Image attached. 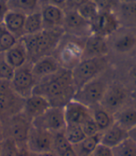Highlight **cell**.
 <instances>
[{"label": "cell", "mask_w": 136, "mask_h": 156, "mask_svg": "<svg viewBox=\"0 0 136 156\" xmlns=\"http://www.w3.org/2000/svg\"><path fill=\"white\" fill-rule=\"evenodd\" d=\"M76 91L72 71L62 67L58 72L40 80L33 94L45 97L51 107H64L73 99Z\"/></svg>", "instance_id": "obj_1"}, {"label": "cell", "mask_w": 136, "mask_h": 156, "mask_svg": "<svg viewBox=\"0 0 136 156\" xmlns=\"http://www.w3.org/2000/svg\"><path fill=\"white\" fill-rule=\"evenodd\" d=\"M63 35L64 30L59 28L50 30L43 29L36 34L23 36L21 40L26 48L28 61L34 63L44 56L51 55L58 48Z\"/></svg>", "instance_id": "obj_2"}, {"label": "cell", "mask_w": 136, "mask_h": 156, "mask_svg": "<svg viewBox=\"0 0 136 156\" xmlns=\"http://www.w3.org/2000/svg\"><path fill=\"white\" fill-rule=\"evenodd\" d=\"M108 66L106 56L82 59L72 70V78L76 90L103 75Z\"/></svg>", "instance_id": "obj_3"}, {"label": "cell", "mask_w": 136, "mask_h": 156, "mask_svg": "<svg viewBox=\"0 0 136 156\" xmlns=\"http://www.w3.org/2000/svg\"><path fill=\"white\" fill-rule=\"evenodd\" d=\"M131 98V93L123 83L117 81L110 82L105 91V94L101 102L107 111L115 115L122 108L128 107V103Z\"/></svg>", "instance_id": "obj_4"}, {"label": "cell", "mask_w": 136, "mask_h": 156, "mask_svg": "<svg viewBox=\"0 0 136 156\" xmlns=\"http://www.w3.org/2000/svg\"><path fill=\"white\" fill-rule=\"evenodd\" d=\"M108 84L107 80L101 75L76 90L73 99L89 108L101 104Z\"/></svg>", "instance_id": "obj_5"}, {"label": "cell", "mask_w": 136, "mask_h": 156, "mask_svg": "<svg viewBox=\"0 0 136 156\" xmlns=\"http://www.w3.org/2000/svg\"><path fill=\"white\" fill-rule=\"evenodd\" d=\"M4 137H10L22 147L25 146L30 129L32 127V121L27 118L22 112L13 115L4 121Z\"/></svg>", "instance_id": "obj_6"}, {"label": "cell", "mask_w": 136, "mask_h": 156, "mask_svg": "<svg viewBox=\"0 0 136 156\" xmlns=\"http://www.w3.org/2000/svg\"><path fill=\"white\" fill-rule=\"evenodd\" d=\"M24 99L19 96L9 81L0 80V120L4 121L22 112Z\"/></svg>", "instance_id": "obj_7"}, {"label": "cell", "mask_w": 136, "mask_h": 156, "mask_svg": "<svg viewBox=\"0 0 136 156\" xmlns=\"http://www.w3.org/2000/svg\"><path fill=\"white\" fill-rule=\"evenodd\" d=\"M9 82L13 91L22 98L25 99L32 95L37 84L32 71V63L27 62L22 66L16 68Z\"/></svg>", "instance_id": "obj_8"}, {"label": "cell", "mask_w": 136, "mask_h": 156, "mask_svg": "<svg viewBox=\"0 0 136 156\" xmlns=\"http://www.w3.org/2000/svg\"><path fill=\"white\" fill-rule=\"evenodd\" d=\"M32 124L50 133L63 131L66 126L63 107H50L43 114L33 120Z\"/></svg>", "instance_id": "obj_9"}, {"label": "cell", "mask_w": 136, "mask_h": 156, "mask_svg": "<svg viewBox=\"0 0 136 156\" xmlns=\"http://www.w3.org/2000/svg\"><path fill=\"white\" fill-rule=\"evenodd\" d=\"M25 146L31 153L53 151V133L37 128L32 124Z\"/></svg>", "instance_id": "obj_10"}, {"label": "cell", "mask_w": 136, "mask_h": 156, "mask_svg": "<svg viewBox=\"0 0 136 156\" xmlns=\"http://www.w3.org/2000/svg\"><path fill=\"white\" fill-rule=\"evenodd\" d=\"M91 34L108 37L115 34L120 27V23L114 11L100 10L98 16L90 23Z\"/></svg>", "instance_id": "obj_11"}, {"label": "cell", "mask_w": 136, "mask_h": 156, "mask_svg": "<svg viewBox=\"0 0 136 156\" xmlns=\"http://www.w3.org/2000/svg\"><path fill=\"white\" fill-rule=\"evenodd\" d=\"M63 29L74 37H80L86 34L90 35V24L81 17L76 9H64Z\"/></svg>", "instance_id": "obj_12"}, {"label": "cell", "mask_w": 136, "mask_h": 156, "mask_svg": "<svg viewBox=\"0 0 136 156\" xmlns=\"http://www.w3.org/2000/svg\"><path fill=\"white\" fill-rule=\"evenodd\" d=\"M83 45L76 42H68L60 51L59 57L56 58L61 66L65 69L72 70L81 60L83 56Z\"/></svg>", "instance_id": "obj_13"}, {"label": "cell", "mask_w": 136, "mask_h": 156, "mask_svg": "<svg viewBox=\"0 0 136 156\" xmlns=\"http://www.w3.org/2000/svg\"><path fill=\"white\" fill-rule=\"evenodd\" d=\"M64 117L66 124L81 125L86 120L91 117L90 108L72 99L64 107Z\"/></svg>", "instance_id": "obj_14"}, {"label": "cell", "mask_w": 136, "mask_h": 156, "mask_svg": "<svg viewBox=\"0 0 136 156\" xmlns=\"http://www.w3.org/2000/svg\"><path fill=\"white\" fill-rule=\"evenodd\" d=\"M42 15L43 29H59L63 28L64 19V9L56 6L43 4L40 5Z\"/></svg>", "instance_id": "obj_15"}, {"label": "cell", "mask_w": 136, "mask_h": 156, "mask_svg": "<svg viewBox=\"0 0 136 156\" xmlns=\"http://www.w3.org/2000/svg\"><path fill=\"white\" fill-rule=\"evenodd\" d=\"M108 52L107 38L90 34L84 42L82 59L105 56Z\"/></svg>", "instance_id": "obj_16"}, {"label": "cell", "mask_w": 136, "mask_h": 156, "mask_svg": "<svg viewBox=\"0 0 136 156\" xmlns=\"http://www.w3.org/2000/svg\"><path fill=\"white\" fill-rule=\"evenodd\" d=\"M62 68L60 63L53 55H48L32 63V71L37 82L46 77L58 72Z\"/></svg>", "instance_id": "obj_17"}, {"label": "cell", "mask_w": 136, "mask_h": 156, "mask_svg": "<svg viewBox=\"0 0 136 156\" xmlns=\"http://www.w3.org/2000/svg\"><path fill=\"white\" fill-rule=\"evenodd\" d=\"M50 107L51 105L45 97L33 94L29 97L24 99L22 112L33 122V120L43 114Z\"/></svg>", "instance_id": "obj_18"}, {"label": "cell", "mask_w": 136, "mask_h": 156, "mask_svg": "<svg viewBox=\"0 0 136 156\" xmlns=\"http://www.w3.org/2000/svg\"><path fill=\"white\" fill-rule=\"evenodd\" d=\"M129 137V132L114 122L110 127L101 132V143L111 149L117 147Z\"/></svg>", "instance_id": "obj_19"}, {"label": "cell", "mask_w": 136, "mask_h": 156, "mask_svg": "<svg viewBox=\"0 0 136 156\" xmlns=\"http://www.w3.org/2000/svg\"><path fill=\"white\" fill-rule=\"evenodd\" d=\"M25 19L26 15L24 14L9 9L5 16L3 25L12 35H14L18 39H21L24 36Z\"/></svg>", "instance_id": "obj_20"}, {"label": "cell", "mask_w": 136, "mask_h": 156, "mask_svg": "<svg viewBox=\"0 0 136 156\" xmlns=\"http://www.w3.org/2000/svg\"><path fill=\"white\" fill-rule=\"evenodd\" d=\"M114 13L120 23V26H136V3L118 2L114 9Z\"/></svg>", "instance_id": "obj_21"}, {"label": "cell", "mask_w": 136, "mask_h": 156, "mask_svg": "<svg viewBox=\"0 0 136 156\" xmlns=\"http://www.w3.org/2000/svg\"><path fill=\"white\" fill-rule=\"evenodd\" d=\"M4 55L7 62L14 69L22 66L27 62H29L26 48L21 39H19L10 49H8Z\"/></svg>", "instance_id": "obj_22"}, {"label": "cell", "mask_w": 136, "mask_h": 156, "mask_svg": "<svg viewBox=\"0 0 136 156\" xmlns=\"http://www.w3.org/2000/svg\"><path fill=\"white\" fill-rule=\"evenodd\" d=\"M90 111H91L92 119L98 126L100 132L106 130L108 127H110L115 122L114 115L111 114L109 111H107L100 104L91 107Z\"/></svg>", "instance_id": "obj_23"}, {"label": "cell", "mask_w": 136, "mask_h": 156, "mask_svg": "<svg viewBox=\"0 0 136 156\" xmlns=\"http://www.w3.org/2000/svg\"><path fill=\"white\" fill-rule=\"evenodd\" d=\"M53 151L57 156H78L74 146L66 139L64 130L53 134Z\"/></svg>", "instance_id": "obj_24"}, {"label": "cell", "mask_w": 136, "mask_h": 156, "mask_svg": "<svg viewBox=\"0 0 136 156\" xmlns=\"http://www.w3.org/2000/svg\"><path fill=\"white\" fill-rule=\"evenodd\" d=\"M113 49L119 54H127L136 49V34L125 32L119 35L114 41Z\"/></svg>", "instance_id": "obj_25"}, {"label": "cell", "mask_w": 136, "mask_h": 156, "mask_svg": "<svg viewBox=\"0 0 136 156\" xmlns=\"http://www.w3.org/2000/svg\"><path fill=\"white\" fill-rule=\"evenodd\" d=\"M115 122L130 132L136 127V108L126 107L114 115Z\"/></svg>", "instance_id": "obj_26"}, {"label": "cell", "mask_w": 136, "mask_h": 156, "mask_svg": "<svg viewBox=\"0 0 136 156\" xmlns=\"http://www.w3.org/2000/svg\"><path fill=\"white\" fill-rule=\"evenodd\" d=\"M100 143H101V132L96 135L86 136L78 144L75 145L74 148L78 156H90L93 151L97 148V146Z\"/></svg>", "instance_id": "obj_27"}, {"label": "cell", "mask_w": 136, "mask_h": 156, "mask_svg": "<svg viewBox=\"0 0 136 156\" xmlns=\"http://www.w3.org/2000/svg\"><path fill=\"white\" fill-rule=\"evenodd\" d=\"M8 9L21 12L24 15L38 10L40 9V0H8Z\"/></svg>", "instance_id": "obj_28"}, {"label": "cell", "mask_w": 136, "mask_h": 156, "mask_svg": "<svg viewBox=\"0 0 136 156\" xmlns=\"http://www.w3.org/2000/svg\"><path fill=\"white\" fill-rule=\"evenodd\" d=\"M43 30V21L40 9L29 15H26L24 23V36L38 33Z\"/></svg>", "instance_id": "obj_29"}, {"label": "cell", "mask_w": 136, "mask_h": 156, "mask_svg": "<svg viewBox=\"0 0 136 156\" xmlns=\"http://www.w3.org/2000/svg\"><path fill=\"white\" fill-rule=\"evenodd\" d=\"M64 135L66 139L75 146L82 141L87 136L85 135L82 127L79 124H66L64 128Z\"/></svg>", "instance_id": "obj_30"}, {"label": "cell", "mask_w": 136, "mask_h": 156, "mask_svg": "<svg viewBox=\"0 0 136 156\" xmlns=\"http://www.w3.org/2000/svg\"><path fill=\"white\" fill-rule=\"evenodd\" d=\"M76 10L81 15V17L85 19L89 23H90L95 18H96L100 12L98 6L95 4L93 0H89L88 2L81 5Z\"/></svg>", "instance_id": "obj_31"}, {"label": "cell", "mask_w": 136, "mask_h": 156, "mask_svg": "<svg viewBox=\"0 0 136 156\" xmlns=\"http://www.w3.org/2000/svg\"><path fill=\"white\" fill-rule=\"evenodd\" d=\"M19 39L12 35L3 24H0V53H5Z\"/></svg>", "instance_id": "obj_32"}, {"label": "cell", "mask_w": 136, "mask_h": 156, "mask_svg": "<svg viewBox=\"0 0 136 156\" xmlns=\"http://www.w3.org/2000/svg\"><path fill=\"white\" fill-rule=\"evenodd\" d=\"M112 151L113 156H136V143L128 137Z\"/></svg>", "instance_id": "obj_33"}, {"label": "cell", "mask_w": 136, "mask_h": 156, "mask_svg": "<svg viewBox=\"0 0 136 156\" xmlns=\"http://www.w3.org/2000/svg\"><path fill=\"white\" fill-rule=\"evenodd\" d=\"M1 156H16L20 146L10 137H4L0 141Z\"/></svg>", "instance_id": "obj_34"}, {"label": "cell", "mask_w": 136, "mask_h": 156, "mask_svg": "<svg viewBox=\"0 0 136 156\" xmlns=\"http://www.w3.org/2000/svg\"><path fill=\"white\" fill-rule=\"evenodd\" d=\"M14 70L7 62L4 53H0V80L10 81L14 74Z\"/></svg>", "instance_id": "obj_35"}, {"label": "cell", "mask_w": 136, "mask_h": 156, "mask_svg": "<svg viewBox=\"0 0 136 156\" xmlns=\"http://www.w3.org/2000/svg\"><path fill=\"white\" fill-rule=\"evenodd\" d=\"M81 127H82V129L87 136H93V135L100 133V130L98 128V126L96 125V123H95L94 120L92 119V116L81 124Z\"/></svg>", "instance_id": "obj_36"}, {"label": "cell", "mask_w": 136, "mask_h": 156, "mask_svg": "<svg viewBox=\"0 0 136 156\" xmlns=\"http://www.w3.org/2000/svg\"><path fill=\"white\" fill-rule=\"evenodd\" d=\"M100 10L114 11L115 8L118 4V0H93Z\"/></svg>", "instance_id": "obj_37"}, {"label": "cell", "mask_w": 136, "mask_h": 156, "mask_svg": "<svg viewBox=\"0 0 136 156\" xmlns=\"http://www.w3.org/2000/svg\"><path fill=\"white\" fill-rule=\"evenodd\" d=\"M90 156H113V151L111 148L100 143Z\"/></svg>", "instance_id": "obj_38"}, {"label": "cell", "mask_w": 136, "mask_h": 156, "mask_svg": "<svg viewBox=\"0 0 136 156\" xmlns=\"http://www.w3.org/2000/svg\"><path fill=\"white\" fill-rule=\"evenodd\" d=\"M8 0H0V24H3L6 14L8 12Z\"/></svg>", "instance_id": "obj_39"}, {"label": "cell", "mask_w": 136, "mask_h": 156, "mask_svg": "<svg viewBox=\"0 0 136 156\" xmlns=\"http://www.w3.org/2000/svg\"><path fill=\"white\" fill-rule=\"evenodd\" d=\"M88 1L89 0H67L64 9H77L81 5Z\"/></svg>", "instance_id": "obj_40"}, {"label": "cell", "mask_w": 136, "mask_h": 156, "mask_svg": "<svg viewBox=\"0 0 136 156\" xmlns=\"http://www.w3.org/2000/svg\"><path fill=\"white\" fill-rule=\"evenodd\" d=\"M67 3V0H40V5L43 4H49V5H53L56 6L62 9H65Z\"/></svg>", "instance_id": "obj_41"}, {"label": "cell", "mask_w": 136, "mask_h": 156, "mask_svg": "<svg viewBox=\"0 0 136 156\" xmlns=\"http://www.w3.org/2000/svg\"><path fill=\"white\" fill-rule=\"evenodd\" d=\"M129 76L133 82V84L136 86V63L131 66V67L129 70Z\"/></svg>", "instance_id": "obj_42"}, {"label": "cell", "mask_w": 136, "mask_h": 156, "mask_svg": "<svg viewBox=\"0 0 136 156\" xmlns=\"http://www.w3.org/2000/svg\"><path fill=\"white\" fill-rule=\"evenodd\" d=\"M16 156H32V153L29 151L28 149L26 148V146H22L19 148V151H18Z\"/></svg>", "instance_id": "obj_43"}, {"label": "cell", "mask_w": 136, "mask_h": 156, "mask_svg": "<svg viewBox=\"0 0 136 156\" xmlns=\"http://www.w3.org/2000/svg\"><path fill=\"white\" fill-rule=\"evenodd\" d=\"M32 156H57V154L53 151L41 152V153H32Z\"/></svg>", "instance_id": "obj_44"}, {"label": "cell", "mask_w": 136, "mask_h": 156, "mask_svg": "<svg viewBox=\"0 0 136 156\" xmlns=\"http://www.w3.org/2000/svg\"><path fill=\"white\" fill-rule=\"evenodd\" d=\"M129 137H130L131 140H133L134 142L136 143V127L129 132Z\"/></svg>", "instance_id": "obj_45"}, {"label": "cell", "mask_w": 136, "mask_h": 156, "mask_svg": "<svg viewBox=\"0 0 136 156\" xmlns=\"http://www.w3.org/2000/svg\"><path fill=\"white\" fill-rule=\"evenodd\" d=\"M4 138V128H3V122L0 120V141Z\"/></svg>", "instance_id": "obj_46"}, {"label": "cell", "mask_w": 136, "mask_h": 156, "mask_svg": "<svg viewBox=\"0 0 136 156\" xmlns=\"http://www.w3.org/2000/svg\"><path fill=\"white\" fill-rule=\"evenodd\" d=\"M118 1L125 3H136V0H118Z\"/></svg>", "instance_id": "obj_47"}, {"label": "cell", "mask_w": 136, "mask_h": 156, "mask_svg": "<svg viewBox=\"0 0 136 156\" xmlns=\"http://www.w3.org/2000/svg\"><path fill=\"white\" fill-rule=\"evenodd\" d=\"M0 156H1V148H0Z\"/></svg>", "instance_id": "obj_48"}]
</instances>
